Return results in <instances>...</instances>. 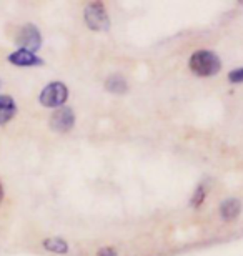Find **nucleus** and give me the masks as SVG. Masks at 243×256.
I'll list each match as a JSON object with an SVG mask.
<instances>
[{
    "label": "nucleus",
    "mask_w": 243,
    "mask_h": 256,
    "mask_svg": "<svg viewBox=\"0 0 243 256\" xmlns=\"http://www.w3.org/2000/svg\"><path fill=\"white\" fill-rule=\"evenodd\" d=\"M190 70L198 76H211L221 70V60L211 50H196L188 60Z\"/></svg>",
    "instance_id": "f257e3e1"
},
{
    "label": "nucleus",
    "mask_w": 243,
    "mask_h": 256,
    "mask_svg": "<svg viewBox=\"0 0 243 256\" xmlns=\"http://www.w3.org/2000/svg\"><path fill=\"white\" fill-rule=\"evenodd\" d=\"M84 18L87 27L94 32H107L110 28V18L107 15V10L100 2H92L84 10Z\"/></svg>",
    "instance_id": "f03ea898"
},
{
    "label": "nucleus",
    "mask_w": 243,
    "mask_h": 256,
    "mask_svg": "<svg viewBox=\"0 0 243 256\" xmlns=\"http://www.w3.org/2000/svg\"><path fill=\"white\" fill-rule=\"evenodd\" d=\"M69 98V88L62 82H52L40 92V104L47 108H60Z\"/></svg>",
    "instance_id": "7ed1b4c3"
},
{
    "label": "nucleus",
    "mask_w": 243,
    "mask_h": 256,
    "mask_svg": "<svg viewBox=\"0 0 243 256\" xmlns=\"http://www.w3.org/2000/svg\"><path fill=\"white\" fill-rule=\"evenodd\" d=\"M17 45H20L22 50L35 54L42 47V35H40V30L35 27L34 24L24 25L17 35Z\"/></svg>",
    "instance_id": "20e7f679"
},
{
    "label": "nucleus",
    "mask_w": 243,
    "mask_h": 256,
    "mask_svg": "<svg viewBox=\"0 0 243 256\" xmlns=\"http://www.w3.org/2000/svg\"><path fill=\"white\" fill-rule=\"evenodd\" d=\"M75 125V114L70 106H60L50 116V128L57 133H65Z\"/></svg>",
    "instance_id": "39448f33"
},
{
    "label": "nucleus",
    "mask_w": 243,
    "mask_h": 256,
    "mask_svg": "<svg viewBox=\"0 0 243 256\" xmlns=\"http://www.w3.org/2000/svg\"><path fill=\"white\" fill-rule=\"evenodd\" d=\"M9 62L19 66H34V65H42L44 60L39 58L37 55L32 52H27V50L19 48L17 52L9 55Z\"/></svg>",
    "instance_id": "423d86ee"
},
{
    "label": "nucleus",
    "mask_w": 243,
    "mask_h": 256,
    "mask_svg": "<svg viewBox=\"0 0 243 256\" xmlns=\"http://www.w3.org/2000/svg\"><path fill=\"white\" fill-rule=\"evenodd\" d=\"M241 213V202L238 198H228L220 204V216L223 222H235Z\"/></svg>",
    "instance_id": "0eeeda50"
},
{
    "label": "nucleus",
    "mask_w": 243,
    "mask_h": 256,
    "mask_svg": "<svg viewBox=\"0 0 243 256\" xmlns=\"http://www.w3.org/2000/svg\"><path fill=\"white\" fill-rule=\"evenodd\" d=\"M17 114V104L12 96L0 95V125H5Z\"/></svg>",
    "instance_id": "6e6552de"
},
{
    "label": "nucleus",
    "mask_w": 243,
    "mask_h": 256,
    "mask_svg": "<svg viewBox=\"0 0 243 256\" xmlns=\"http://www.w3.org/2000/svg\"><path fill=\"white\" fill-rule=\"evenodd\" d=\"M105 88L110 92V94H115V95H123L125 92L128 90V84H127V78L120 74H112L107 76L105 80Z\"/></svg>",
    "instance_id": "1a4fd4ad"
},
{
    "label": "nucleus",
    "mask_w": 243,
    "mask_h": 256,
    "mask_svg": "<svg viewBox=\"0 0 243 256\" xmlns=\"http://www.w3.org/2000/svg\"><path fill=\"white\" fill-rule=\"evenodd\" d=\"M42 244L47 252H52V253H57V254L69 253V243H67L64 238H47V240H44Z\"/></svg>",
    "instance_id": "9d476101"
},
{
    "label": "nucleus",
    "mask_w": 243,
    "mask_h": 256,
    "mask_svg": "<svg viewBox=\"0 0 243 256\" xmlns=\"http://www.w3.org/2000/svg\"><path fill=\"white\" fill-rule=\"evenodd\" d=\"M206 194H208V190H206L205 183H201V185H198V188H196V190H195L192 200H190V204H192L193 208H198L200 204L205 202Z\"/></svg>",
    "instance_id": "9b49d317"
},
{
    "label": "nucleus",
    "mask_w": 243,
    "mask_h": 256,
    "mask_svg": "<svg viewBox=\"0 0 243 256\" xmlns=\"http://www.w3.org/2000/svg\"><path fill=\"white\" fill-rule=\"evenodd\" d=\"M228 80L230 84H243V66L231 70L228 74Z\"/></svg>",
    "instance_id": "f8f14e48"
},
{
    "label": "nucleus",
    "mask_w": 243,
    "mask_h": 256,
    "mask_svg": "<svg viewBox=\"0 0 243 256\" xmlns=\"http://www.w3.org/2000/svg\"><path fill=\"white\" fill-rule=\"evenodd\" d=\"M97 256H118V253H117V250H115V248H112V246H103V248L98 250Z\"/></svg>",
    "instance_id": "ddd939ff"
},
{
    "label": "nucleus",
    "mask_w": 243,
    "mask_h": 256,
    "mask_svg": "<svg viewBox=\"0 0 243 256\" xmlns=\"http://www.w3.org/2000/svg\"><path fill=\"white\" fill-rule=\"evenodd\" d=\"M2 198H4V186H2V183H0V202H2Z\"/></svg>",
    "instance_id": "4468645a"
}]
</instances>
